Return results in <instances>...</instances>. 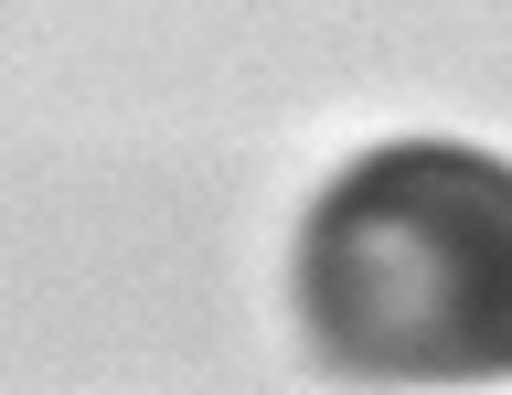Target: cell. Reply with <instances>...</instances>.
<instances>
[{
	"instance_id": "cell-1",
	"label": "cell",
	"mask_w": 512,
	"mask_h": 395,
	"mask_svg": "<svg viewBox=\"0 0 512 395\" xmlns=\"http://www.w3.org/2000/svg\"><path fill=\"white\" fill-rule=\"evenodd\" d=\"M299 310L342 374L491 385L512 374V161L470 139H384L310 203Z\"/></svg>"
}]
</instances>
